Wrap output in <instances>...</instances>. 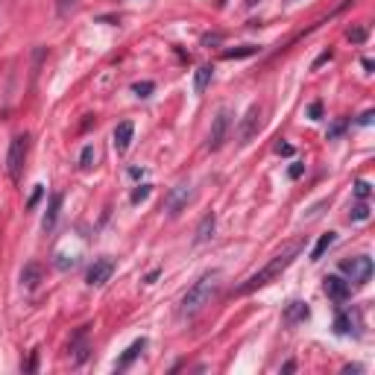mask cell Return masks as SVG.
Listing matches in <instances>:
<instances>
[{
  "label": "cell",
  "mask_w": 375,
  "mask_h": 375,
  "mask_svg": "<svg viewBox=\"0 0 375 375\" xmlns=\"http://www.w3.org/2000/svg\"><path fill=\"white\" fill-rule=\"evenodd\" d=\"M188 199H191V188H188V185H176V188H173V191L167 194V199H165L167 214H170V217H176L179 211L188 205Z\"/></svg>",
  "instance_id": "9"
},
{
  "label": "cell",
  "mask_w": 375,
  "mask_h": 375,
  "mask_svg": "<svg viewBox=\"0 0 375 375\" xmlns=\"http://www.w3.org/2000/svg\"><path fill=\"white\" fill-rule=\"evenodd\" d=\"M144 349H147V337H141V340H135V343L127 349V352H123V358L118 360V369H127V367L132 364V360L144 352Z\"/></svg>",
  "instance_id": "16"
},
{
  "label": "cell",
  "mask_w": 375,
  "mask_h": 375,
  "mask_svg": "<svg viewBox=\"0 0 375 375\" xmlns=\"http://www.w3.org/2000/svg\"><path fill=\"white\" fill-rule=\"evenodd\" d=\"M211 77H214V68H211V65L196 68V73H194V91H196V94H203V91L208 89Z\"/></svg>",
  "instance_id": "17"
},
{
  "label": "cell",
  "mask_w": 375,
  "mask_h": 375,
  "mask_svg": "<svg viewBox=\"0 0 375 375\" xmlns=\"http://www.w3.org/2000/svg\"><path fill=\"white\" fill-rule=\"evenodd\" d=\"M299 253H302V241H293V244H287V246L282 249L279 255H273V258L267 261L264 267H261L258 273H253V276H249V279H246L241 287H237V293H253V291H258V287L270 284L273 279H279L282 273H284L287 267L293 264V258H296Z\"/></svg>",
  "instance_id": "1"
},
{
  "label": "cell",
  "mask_w": 375,
  "mask_h": 375,
  "mask_svg": "<svg viewBox=\"0 0 375 375\" xmlns=\"http://www.w3.org/2000/svg\"><path fill=\"white\" fill-rule=\"evenodd\" d=\"M355 194H358V199H367V196H369V182L358 179V182H355Z\"/></svg>",
  "instance_id": "25"
},
{
  "label": "cell",
  "mask_w": 375,
  "mask_h": 375,
  "mask_svg": "<svg viewBox=\"0 0 375 375\" xmlns=\"http://www.w3.org/2000/svg\"><path fill=\"white\" fill-rule=\"evenodd\" d=\"M367 217H369V205L367 203H358L352 208V214H349V220H367Z\"/></svg>",
  "instance_id": "23"
},
{
  "label": "cell",
  "mask_w": 375,
  "mask_h": 375,
  "mask_svg": "<svg viewBox=\"0 0 375 375\" xmlns=\"http://www.w3.org/2000/svg\"><path fill=\"white\" fill-rule=\"evenodd\" d=\"M91 352V343H89V326L77 329V334L71 337V346H68V355H71V364H85V358Z\"/></svg>",
  "instance_id": "5"
},
{
  "label": "cell",
  "mask_w": 375,
  "mask_h": 375,
  "mask_svg": "<svg viewBox=\"0 0 375 375\" xmlns=\"http://www.w3.org/2000/svg\"><path fill=\"white\" fill-rule=\"evenodd\" d=\"M59 208H62V194H53V196H50V205H47V211H44V220H42L44 232H53V226H56V217H59Z\"/></svg>",
  "instance_id": "12"
},
{
  "label": "cell",
  "mask_w": 375,
  "mask_h": 375,
  "mask_svg": "<svg viewBox=\"0 0 375 375\" xmlns=\"http://www.w3.org/2000/svg\"><path fill=\"white\" fill-rule=\"evenodd\" d=\"M308 115H311V120H320V118H322V103H311Z\"/></svg>",
  "instance_id": "29"
},
{
  "label": "cell",
  "mask_w": 375,
  "mask_h": 375,
  "mask_svg": "<svg viewBox=\"0 0 375 375\" xmlns=\"http://www.w3.org/2000/svg\"><path fill=\"white\" fill-rule=\"evenodd\" d=\"M220 287V273H205V276H199L191 287H188V293L179 305V317L182 320H194L199 311H205L211 305V299H214Z\"/></svg>",
  "instance_id": "2"
},
{
  "label": "cell",
  "mask_w": 375,
  "mask_h": 375,
  "mask_svg": "<svg viewBox=\"0 0 375 375\" xmlns=\"http://www.w3.org/2000/svg\"><path fill=\"white\" fill-rule=\"evenodd\" d=\"M132 135H135L132 120L118 123V129H115V149H118V153H127L129 144H132Z\"/></svg>",
  "instance_id": "11"
},
{
  "label": "cell",
  "mask_w": 375,
  "mask_h": 375,
  "mask_svg": "<svg viewBox=\"0 0 375 375\" xmlns=\"http://www.w3.org/2000/svg\"><path fill=\"white\" fill-rule=\"evenodd\" d=\"M334 331H337V334H349V331H352V317H349L346 311H337V317H334Z\"/></svg>",
  "instance_id": "20"
},
{
  "label": "cell",
  "mask_w": 375,
  "mask_h": 375,
  "mask_svg": "<svg viewBox=\"0 0 375 375\" xmlns=\"http://www.w3.org/2000/svg\"><path fill=\"white\" fill-rule=\"evenodd\" d=\"M334 241H337V235H334V232H326V235H320V241L314 244V249H311V261H320V258L326 255L329 249L334 246Z\"/></svg>",
  "instance_id": "15"
},
{
  "label": "cell",
  "mask_w": 375,
  "mask_h": 375,
  "mask_svg": "<svg viewBox=\"0 0 375 375\" xmlns=\"http://www.w3.org/2000/svg\"><path fill=\"white\" fill-rule=\"evenodd\" d=\"M276 153H282V156H291V153H293V147H291V144H276Z\"/></svg>",
  "instance_id": "30"
},
{
  "label": "cell",
  "mask_w": 375,
  "mask_h": 375,
  "mask_svg": "<svg viewBox=\"0 0 375 375\" xmlns=\"http://www.w3.org/2000/svg\"><path fill=\"white\" fill-rule=\"evenodd\" d=\"M322 287H326V293H329L331 299H337V302H343V299H349V293H352L349 282H343L340 276H326Z\"/></svg>",
  "instance_id": "10"
},
{
  "label": "cell",
  "mask_w": 375,
  "mask_h": 375,
  "mask_svg": "<svg viewBox=\"0 0 375 375\" xmlns=\"http://www.w3.org/2000/svg\"><path fill=\"white\" fill-rule=\"evenodd\" d=\"M229 127H232L229 111H226V109H220V111H217V118H214V123H211V132H208V144H205V147H208V149H220L223 141H226Z\"/></svg>",
  "instance_id": "6"
},
{
  "label": "cell",
  "mask_w": 375,
  "mask_h": 375,
  "mask_svg": "<svg viewBox=\"0 0 375 375\" xmlns=\"http://www.w3.org/2000/svg\"><path fill=\"white\" fill-rule=\"evenodd\" d=\"M261 47L255 44H244V47H232V50H223V59H246V56H255Z\"/></svg>",
  "instance_id": "18"
},
{
  "label": "cell",
  "mask_w": 375,
  "mask_h": 375,
  "mask_svg": "<svg viewBox=\"0 0 375 375\" xmlns=\"http://www.w3.org/2000/svg\"><path fill=\"white\" fill-rule=\"evenodd\" d=\"M39 279H42V267L39 264H27V267H24L21 282L27 284V287H35V284H39Z\"/></svg>",
  "instance_id": "19"
},
{
  "label": "cell",
  "mask_w": 375,
  "mask_h": 375,
  "mask_svg": "<svg viewBox=\"0 0 375 375\" xmlns=\"http://www.w3.org/2000/svg\"><path fill=\"white\" fill-rule=\"evenodd\" d=\"M329 59H331V53H322V56H320V59L314 62V68H320V65H326V62H329Z\"/></svg>",
  "instance_id": "31"
},
{
  "label": "cell",
  "mask_w": 375,
  "mask_h": 375,
  "mask_svg": "<svg viewBox=\"0 0 375 375\" xmlns=\"http://www.w3.org/2000/svg\"><path fill=\"white\" fill-rule=\"evenodd\" d=\"M346 127H349V120H337V123H334V127L329 129V138H337V135H340V132H343Z\"/></svg>",
  "instance_id": "28"
},
{
  "label": "cell",
  "mask_w": 375,
  "mask_h": 375,
  "mask_svg": "<svg viewBox=\"0 0 375 375\" xmlns=\"http://www.w3.org/2000/svg\"><path fill=\"white\" fill-rule=\"evenodd\" d=\"M147 196H149V185H141L132 191V203H141V199H147Z\"/></svg>",
  "instance_id": "27"
},
{
  "label": "cell",
  "mask_w": 375,
  "mask_h": 375,
  "mask_svg": "<svg viewBox=\"0 0 375 375\" xmlns=\"http://www.w3.org/2000/svg\"><path fill=\"white\" fill-rule=\"evenodd\" d=\"M80 167H82V170H91V167H94V147H85V149H82Z\"/></svg>",
  "instance_id": "22"
},
{
  "label": "cell",
  "mask_w": 375,
  "mask_h": 375,
  "mask_svg": "<svg viewBox=\"0 0 375 375\" xmlns=\"http://www.w3.org/2000/svg\"><path fill=\"white\" fill-rule=\"evenodd\" d=\"M302 173H305V165H302V161H293V165L287 167V176H291V179H299Z\"/></svg>",
  "instance_id": "24"
},
{
  "label": "cell",
  "mask_w": 375,
  "mask_h": 375,
  "mask_svg": "<svg viewBox=\"0 0 375 375\" xmlns=\"http://www.w3.org/2000/svg\"><path fill=\"white\" fill-rule=\"evenodd\" d=\"M214 214H205L203 220H199V226H196V237L194 241L196 244H205V241H211V237H214Z\"/></svg>",
  "instance_id": "14"
},
{
  "label": "cell",
  "mask_w": 375,
  "mask_h": 375,
  "mask_svg": "<svg viewBox=\"0 0 375 375\" xmlns=\"http://www.w3.org/2000/svg\"><path fill=\"white\" fill-rule=\"evenodd\" d=\"M308 320V305L305 302H291L284 308V322L287 326H296V322H305Z\"/></svg>",
  "instance_id": "13"
},
{
  "label": "cell",
  "mask_w": 375,
  "mask_h": 375,
  "mask_svg": "<svg viewBox=\"0 0 375 375\" xmlns=\"http://www.w3.org/2000/svg\"><path fill=\"white\" fill-rule=\"evenodd\" d=\"M367 33H369L367 27H352V30L346 33V39L355 42V44H364V42H367Z\"/></svg>",
  "instance_id": "21"
},
{
  "label": "cell",
  "mask_w": 375,
  "mask_h": 375,
  "mask_svg": "<svg viewBox=\"0 0 375 375\" xmlns=\"http://www.w3.org/2000/svg\"><path fill=\"white\" fill-rule=\"evenodd\" d=\"M132 91L138 94V97H149V91H153V82H138V85H132Z\"/></svg>",
  "instance_id": "26"
},
{
  "label": "cell",
  "mask_w": 375,
  "mask_h": 375,
  "mask_svg": "<svg viewBox=\"0 0 375 375\" xmlns=\"http://www.w3.org/2000/svg\"><path fill=\"white\" fill-rule=\"evenodd\" d=\"M27 153H30V135H15V138H12V144H9V153H6V173H9L12 182L21 179Z\"/></svg>",
  "instance_id": "3"
},
{
  "label": "cell",
  "mask_w": 375,
  "mask_h": 375,
  "mask_svg": "<svg viewBox=\"0 0 375 375\" xmlns=\"http://www.w3.org/2000/svg\"><path fill=\"white\" fill-rule=\"evenodd\" d=\"M340 273H346L349 282L355 284H367L372 276V258L369 255H358V258H346L340 261Z\"/></svg>",
  "instance_id": "4"
},
{
  "label": "cell",
  "mask_w": 375,
  "mask_h": 375,
  "mask_svg": "<svg viewBox=\"0 0 375 375\" xmlns=\"http://www.w3.org/2000/svg\"><path fill=\"white\" fill-rule=\"evenodd\" d=\"M111 273H115V261L111 258H97L91 264V270H89V284L91 287H103L111 279Z\"/></svg>",
  "instance_id": "8"
},
{
  "label": "cell",
  "mask_w": 375,
  "mask_h": 375,
  "mask_svg": "<svg viewBox=\"0 0 375 375\" xmlns=\"http://www.w3.org/2000/svg\"><path fill=\"white\" fill-rule=\"evenodd\" d=\"M258 127H261V106H249L244 120H241V127H237V141L249 144V138L258 135Z\"/></svg>",
  "instance_id": "7"
}]
</instances>
